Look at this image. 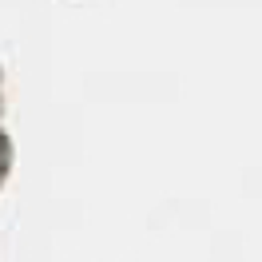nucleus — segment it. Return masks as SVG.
Listing matches in <instances>:
<instances>
[]
</instances>
